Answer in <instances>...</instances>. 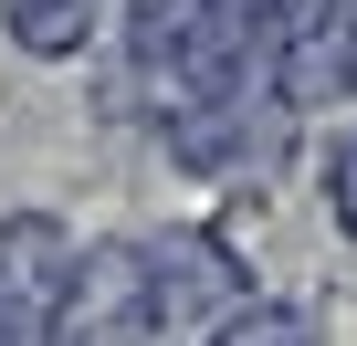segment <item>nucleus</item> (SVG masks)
Returning a JSON list of instances; mask_svg holds the SVG:
<instances>
[{"mask_svg": "<svg viewBox=\"0 0 357 346\" xmlns=\"http://www.w3.org/2000/svg\"><path fill=\"white\" fill-rule=\"evenodd\" d=\"M137 262H147V315H168V325H221V315L252 304L221 231H158Z\"/></svg>", "mask_w": 357, "mask_h": 346, "instance_id": "f257e3e1", "label": "nucleus"}, {"mask_svg": "<svg viewBox=\"0 0 357 346\" xmlns=\"http://www.w3.org/2000/svg\"><path fill=\"white\" fill-rule=\"evenodd\" d=\"M211 346H315V315L305 304H242L211 325Z\"/></svg>", "mask_w": 357, "mask_h": 346, "instance_id": "f03ea898", "label": "nucleus"}, {"mask_svg": "<svg viewBox=\"0 0 357 346\" xmlns=\"http://www.w3.org/2000/svg\"><path fill=\"white\" fill-rule=\"evenodd\" d=\"M11 32H22L32 53H74V42L95 32V0H11Z\"/></svg>", "mask_w": 357, "mask_h": 346, "instance_id": "7ed1b4c3", "label": "nucleus"}, {"mask_svg": "<svg viewBox=\"0 0 357 346\" xmlns=\"http://www.w3.org/2000/svg\"><path fill=\"white\" fill-rule=\"evenodd\" d=\"M326 200H336V221L357 231V136H347V147H326Z\"/></svg>", "mask_w": 357, "mask_h": 346, "instance_id": "20e7f679", "label": "nucleus"}, {"mask_svg": "<svg viewBox=\"0 0 357 346\" xmlns=\"http://www.w3.org/2000/svg\"><path fill=\"white\" fill-rule=\"evenodd\" d=\"M336 42H347V53H357V0H336Z\"/></svg>", "mask_w": 357, "mask_h": 346, "instance_id": "39448f33", "label": "nucleus"}]
</instances>
